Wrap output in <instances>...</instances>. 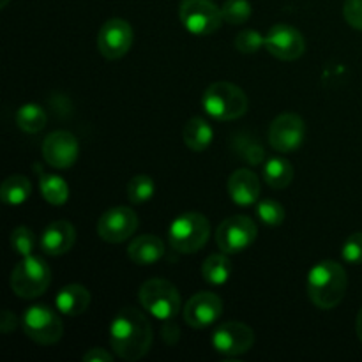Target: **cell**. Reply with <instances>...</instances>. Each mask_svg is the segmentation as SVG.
<instances>
[{"label":"cell","instance_id":"cell-1","mask_svg":"<svg viewBox=\"0 0 362 362\" xmlns=\"http://www.w3.org/2000/svg\"><path fill=\"white\" fill-rule=\"evenodd\" d=\"M152 325L136 308H124L110 324V345L124 361H138L152 346Z\"/></svg>","mask_w":362,"mask_h":362},{"label":"cell","instance_id":"cell-2","mask_svg":"<svg viewBox=\"0 0 362 362\" xmlns=\"http://www.w3.org/2000/svg\"><path fill=\"white\" fill-rule=\"evenodd\" d=\"M349 278L341 264L334 260H322L308 272V297L318 310H334L346 293Z\"/></svg>","mask_w":362,"mask_h":362},{"label":"cell","instance_id":"cell-3","mask_svg":"<svg viewBox=\"0 0 362 362\" xmlns=\"http://www.w3.org/2000/svg\"><path fill=\"white\" fill-rule=\"evenodd\" d=\"M205 113L219 122L240 119L247 112V95L230 81H214L202 95Z\"/></svg>","mask_w":362,"mask_h":362},{"label":"cell","instance_id":"cell-4","mask_svg":"<svg viewBox=\"0 0 362 362\" xmlns=\"http://www.w3.org/2000/svg\"><path fill=\"white\" fill-rule=\"evenodd\" d=\"M138 300L151 317L161 322L173 320L182 308L179 290L168 279L161 278H152L145 281L138 292Z\"/></svg>","mask_w":362,"mask_h":362},{"label":"cell","instance_id":"cell-5","mask_svg":"<svg viewBox=\"0 0 362 362\" xmlns=\"http://www.w3.org/2000/svg\"><path fill=\"white\" fill-rule=\"evenodd\" d=\"M211 237V223L200 212L180 214L168 226L170 246L184 255L197 253L204 250Z\"/></svg>","mask_w":362,"mask_h":362},{"label":"cell","instance_id":"cell-6","mask_svg":"<svg viewBox=\"0 0 362 362\" xmlns=\"http://www.w3.org/2000/svg\"><path fill=\"white\" fill-rule=\"evenodd\" d=\"M52 283V271L42 258L28 255L23 257L11 272L9 285L14 296L21 299H35L48 290Z\"/></svg>","mask_w":362,"mask_h":362},{"label":"cell","instance_id":"cell-7","mask_svg":"<svg viewBox=\"0 0 362 362\" xmlns=\"http://www.w3.org/2000/svg\"><path fill=\"white\" fill-rule=\"evenodd\" d=\"M25 336L37 345H55L62 339L64 324L55 310L46 304H34L27 308L21 317Z\"/></svg>","mask_w":362,"mask_h":362},{"label":"cell","instance_id":"cell-8","mask_svg":"<svg viewBox=\"0 0 362 362\" xmlns=\"http://www.w3.org/2000/svg\"><path fill=\"white\" fill-rule=\"evenodd\" d=\"M179 18L193 35H211L223 25L221 7L212 0H180Z\"/></svg>","mask_w":362,"mask_h":362},{"label":"cell","instance_id":"cell-9","mask_svg":"<svg viewBox=\"0 0 362 362\" xmlns=\"http://www.w3.org/2000/svg\"><path fill=\"white\" fill-rule=\"evenodd\" d=\"M258 228L250 216H232L216 230L218 247L226 255L246 251L257 240Z\"/></svg>","mask_w":362,"mask_h":362},{"label":"cell","instance_id":"cell-10","mask_svg":"<svg viewBox=\"0 0 362 362\" xmlns=\"http://www.w3.org/2000/svg\"><path fill=\"white\" fill-rule=\"evenodd\" d=\"M255 343V332L243 322H225L211 336L212 349L226 357H237L250 352Z\"/></svg>","mask_w":362,"mask_h":362},{"label":"cell","instance_id":"cell-11","mask_svg":"<svg viewBox=\"0 0 362 362\" xmlns=\"http://www.w3.org/2000/svg\"><path fill=\"white\" fill-rule=\"evenodd\" d=\"M138 228V216L133 209L124 207V205H117V207L108 209L105 214L99 218L98 235L101 237L105 243L110 244H120L124 240L131 239Z\"/></svg>","mask_w":362,"mask_h":362},{"label":"cell","instance_id":"cell-12","mask_svg":"<svg viewBox=\"0 0 362 362\" xmlns=\"http://www.w3.org/2000/svg\"><path fill=\"white\" fill-rule=\"evenodd\" d=\"M306 136L304 120L296 113H283L271 122L269 127V144L281 154L299 151Z\"/></svg>","mask_w":362,"mask_h":362},{"label":"cell","instance_id":"cell-13","mask_svg":"<svg viewBox=\"0 0 362 362\" xmlns=\"http://www.w3.org/2000/svg\"><path fill=\"white\" fill-rule=\"evenodd\" d=\"M131 45H133V28L122 18H112L99 28L98 48L105 59H122L131 49Z\"/></svg>","mask_w":362,"mask_h":362},{"label":"cell","instance_id":"cell-14","mask_svg":"<svg viewBox=\"0 0 362 362\" xmlns=\"http://www.w3.org/2000/svg\"><path fill=\"white\" fill-rule=\"evenodd\" d=\"M265 48L272 57L285 62L300 59L306 52V41L296 27L286 23H276L265 35Z\"/></svg>","mask_w":362,"mask_h":362},{"label":"cell","instance_id":"cell-15","mask_svg":"<svg viewBox=\"0 0 362 362\" xmlns=\"http://www.w3.org/2000/svg\"><path fill=\"white\" fill-rule=\"evenodd\" d=\"M80 145L69 131H55L42 141V158L52 168L67 170L76 163Z\"/></svg>","mask_w":362,"mask_h":362},{"label":"cell","instance_id":"cell-16","mask_svg":"<svg viewBox=\"0 0 362 362\" xmlns=\"http://www.w3.org/2000/svg\"><path fill=\"white\" fill-rule=\"evenodd\" d=\"M223 313V300L212 292H198L184 304V322L193 329H205L216 324Z\"/></svg>","mask_w":362,"mask_h":362},{"label":"cell","instance_id":"cell-17","mask_svg":"<svg viewBox=\"0 0 362 362\" xmlns=\"http://www.w3.org/2000/svg\"><path fill=\"white\" fill-rule=\"evenodd\" d=\"M76 230L66 219L52 221L41 235V250L49 257H60L73 250Z\"/></svg>","mask_w":362,"mask_h":362},{"label":"cell","instance_id":"cell-18","mask_svg":"<svg viewBox=\"0 0 362 362\" xmlns=\"http://www.w3.org/2000/svg\"><path fill=\"white\" fill-rule=\"evenodd\" d=\"M226 187L232 202L239 207H251L260 197V180L247 168L235 170L230 175Z\"/></svg>","mask_w":362,"mask_h":362},{"label":"cell","instance_id":"cell-19","mask_svg":"<svg viewBox=\"0 0 362 362\" xmlns=\"http://www.w3.org/2000/svg\"><path fill=\"white\" fill-rule=\"evenodd\" d=\"M165 243L159 237L145 233L131 240L127 246V257L136 265H152L165 257Z\"/></svg>","mask_w":362,"mask_h":362},{"label":"cell","instance_id":"cell-20","mask_svg":"<svg viewBox=\"0 0 362 362\" xmlns=\"http://www.w3.org/2000/svg\"><path fill=\"white\" fill-rule=\"evenodd\" d=\"M55 306L66 317H78L90 306V292L83 285H66L55 296Z\"/></svg>","mask_w":362,"mask_h":362},{"label":"cell","instance_id":"cell-21","mask_svg":"<svg viewBox=\"0 0 362 362\" xmlns=\"http://www.w3.org/2000/svg\"><path fill=\"white\" fill-rule=\"evenodd\" d=\"M182 140L189 151L204 152L212 145L214 129L204 117H193L184 124Z\"/></svg>","mask_w":362,"mask_h":362},{"label":"cell","instance_id":"cell-22","mask_svg":"<svg viewBox=\"0 0 362 362\" xmlns=\"http://www.w3.org/2000/svg\"><path fill=\"white\" fill-rule=\"evenodd\" d=\"M292 163L285 158H271L264 165V180L272 189H285L293 180Z\"/></svg>","mask_w":362,"mask_h":362},{"label":"cell","instance_id":"cell-23","mask_svg":"<svg viewBox=\"0 0 362 362\" xmlns=\"http://www.w3.org/2000/svg\"><path fill=\"white\" fill-rule=\"evenodd\" d=\"M32 184L25 175H11L0 186V200L6 205L16 207L30 198Z\"/></svg>","mask_w":362,"mask_h":362},{"label":"cell","instance_id":"cell-24","mask_svg":"<svg viewBox=\"0 0 362 362\" xmlns=\"http://www.w3.org/2000/svg\"><path fill=\"white\" fill-rule=\"evenodd\" d=\"M202 276H204L205 283L212 286H221L232 276V264L226 258V253L221 255H211L205 258L204 265H202Z\"/></svg>","mask_w":362,"mask_h":362},{"label":"cell","instance_id":"cell-25","mask_svg":"<svg viewBox=\"0 0 362 362\" xmlns=\"http://www.w3.org/2000/svg\"><path fill=\"white\" fill-rule=\"evenodd\" d=\"M39 189H41V197L48 202L49 205H64L69 200V186L66 180L59 175H48L42 173L39 179Z\"/></svg>","mask_w":362,"mask_h":362},{"label":"cell","instance_id":"cell-26","mask_svg":"<svg viewBox=\"0 0 362 362\" xmlns=\"http://www.w3.org/2000/svg\"><path fill=\"white\" fill-rule=\"evenodd\" d=\"M16 124L21 131H25V133H39V131L45 129L46 126L45 110L39 105H35V103H27V105L18 108Z\"/></svg>","mask_w":362,"mask_h":362},{"label":"cell","instance_id":"cell-27","mask_svg":"<svg viewBox=\"0 0 362 362\" xmlns=\"http://www.w3.org/2000/svg\"><path fill=\"white\" fill-rule=\"evenodd\" d=\"M233 151H235L244 161L255 166L262 165L265 159L264 147L258 144V140L246 136V134H237V136L233 138Z\"/></svg>","mask_w":362,"mask_h":362},{"label":"cell","instance_id":"cell-28","mask_svg":"<svg viewBox=\"0 0 362 362\" xmlns=\"http://www.w3.org/2000/svg\"><path fill=\"white\" fill-rule=\"evenodd\" d=\"M154 191H156V184L152 180V177L144 175H134L133 179L127 182V198H129L131 204L134 205H141L145 202L151 200L154 197Z\"/></svg>","mask_w":362,"mask_h":362},{"label":"cell","instance_id":"cell-29","mask_svg":"<svg viewBox=\"0 0 362 362\" xmlns=\"http://www.w3.org/2000/svg\"><path fill=\"white\" fill-rule=\"evenodd\" d=\"M251 4L247 0H226L221 6L223 21L230 25H243L251 18Z\"/></svg>","mask_w":362,"mask_h":362},{"label":"cell","instance_id":"cell-30","mask_svg":"<svg viewBox=\"0 0 362 362\" xmlns=\"http://www.w3.org/2000/svg\"><path fill=\"white\" fill-rule=\"evenodd\" d=\"M257 216L264 225L279 226L285 221V209L276 200H262L257 205Z\"/></svg>","mask_w":362,"mask_h":362},{"label":"cell","instance_id":"cell-31","mask_svg":"<svg viewBox=\"0 0 362 362\" xmlns=\"http://www.w3.org/2000/svg\"><path fill=\"white\" fill-rule=\"evenodd\" d=\"M9 240L14 253L20 255L21 258L32 255V251L35 247V237L32 233V230L27 228V226H18L16 230H13Z\"/></svg>","mask_w":362,"mask_h":362},{"label":"cell","instance_id":"cell-32","mask_svg":"<svg viewBox=\"0 0 362 362\" xmlns=\"http://www.w3.org/2000/svg\"><path fill=\"white\" fill-rule=\"evenodd\" d=\"M265 46V35H262L258 30H243L237 34L235 37V48L237 52L244 53V55H253V53L260 52Z\"/></svg>","mask_w":362,"mask_h":362},{"label":"cell","instance_id":"cell-33","mask_svg":"<svg viewBox=\"0 0 362 362\" xmlns=\"http://www.w3.org/2000/svg\"><path fill=\"white\" fill-rule=\"evenodd\" d=\"M341 257L346 264L361 265L362 264V232L352 233L345 240L341 250Z\"/></svg>","mask_w":362,"mask_h":362},{"label":"cell","instance_id":"cell-34","mask_svg":"<svg viewBox=\"0 0 362 362\" xmlns=\"http://www.w3.org/2000/svg\"><path fill=\"white\" fill-rule=\"evenodd\" d=\"M343 16L350 27L362 30V0H345Z\"/></svg>","mask_w":362,"mask_h":362},{"label":"cell","instance_id":"cell-35","mask_svg":"<svg viewBox=\"0 0 362 362\" xmlns=\"http://www.w3.org/2000/svg\"><path fill=\"white\" fill-rule=\"evenodd\" d=\"M113 356L105 349H90L83 356V362H112Z\"/></svg>","mask_w":362,"mask_h":362},{"label":"cell","instance_id":"cell-36","mask_svg":"<svg viewBox=\"0 0 362 362\" xmlns=\"http://www.w3.org/2000/svg\"><path fill=\"white\" fill-rule=\"evenodd\" d=\"M18 322H16V315L11 313V311H2V315H0V331L4 332V334H9V332H13L14 329H16Z\"/></svg>","mask_w":362,"mask_h":362},{"label":"cell","instance_id":"cell-37","mask_svg":"<svg viewBox=\"0 0 362 362\" xmlns=\"http://www.w3.org/2000/svg\"><path fill=\"white\" fill-rule=\"evenodd\" d=\"M356 331H357V336H359V339L362 341V308H361L359 315H357V320H356Z\"/></svg>","mask_w":362,"mask_h":362},{"label":"cell","instance_id":"cell-38","mask_svg":"<svg viewBox=\"0 0 362 362\" xmlns=\"http://www.w3.org/2000/svg\"><path fill=\"white\" fill-rule=\"evenodd\" d=\"M7 2H9V0H0V7H6Z\"/></svg>","mask_w":362,"mask_h":362}]
</instances>
